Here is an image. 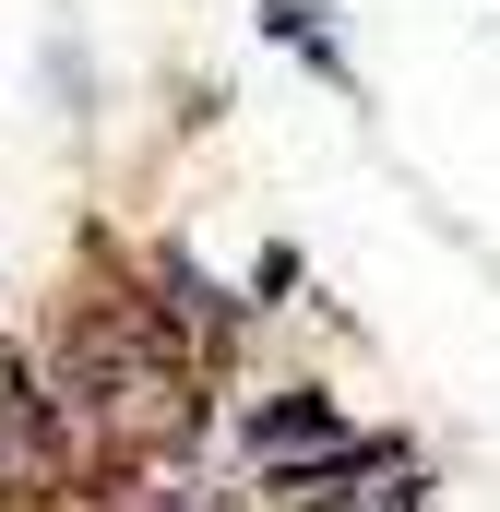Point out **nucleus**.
I'll use <instances>...</instances> for the list:
<instances>
[{
	"label": "nucleus",
	"mask_w": 500,
	"mask_h": 512,
	"mask_svg": "<svg viewBox=\"0 0 500 512\" xmlns=\"http://www.w3.org/2000/svg\"><path fill=\"white\" fill-rule=\"evenodd\" d=\"M298 441H322V405H274L262 417V453H298Z\"/></svg>",
	"instance_id": "f257e3e1"
}]
</instances>
